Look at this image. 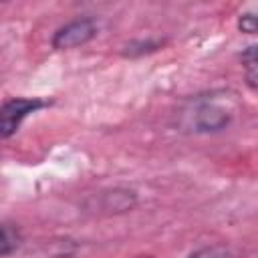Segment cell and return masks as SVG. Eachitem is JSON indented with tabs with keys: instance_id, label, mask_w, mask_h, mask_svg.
Wrapping results in <instances>:
<instances>
[{
	"instance_id": "cell-1",
	"label": "cell",
	"mask_w": 258,
	"mask_h": 258,
	"mask_svg": "<svg viewBox=\"0 0 258 258\" xmlns=\"http://www.w3.org/2000/svg\"><path fill=\"white\" fill-rule=\"evenodd\" d=\"M232 119L234 109L228 105V99L224 101L216 95H208L196 97L183 107L179 125L191 133H216L226 129Z\"/></svg>"
},
{
	"instance_id": "cell-2",
	"label": "cell",
	"mask_w": 258,
	"mask_h": 258,
	"mask_svg": "<svg viewBox=\"0 0 258 258\" xmlns=\"http://www.w3.org/2000/svg\"><path fill=\"white\" fill-rule=\"evenodd\" d=\"M48 105H50V101H44L40 97H32V99L30 97H14V99H6L2 103V109H0V137L4 141L10 139L18 131V127L22 125V121L28 115H32V113H36V111H40V109H44Z\"/></svg>"
},
{
	"instance_id": "cell-3",
	"label": "cell",
	"mask_w": 258,
	"mask_h": 258,
	"mask_svg": "<svg viewBox=\"0 0 258 258\" xmlns=\"http://www.w3.org/2000/svg\"><path fill=\"white\" fill-rule=\"evenodd\" d=\"M99 32V24L91 16L75 18L62 26H58L50 36V46L54 50H73L91 42Z\"/></svg>"
},
{
	"instance_id": "cell-4",
	"label": "cell",
	"mask_w": 258,
	"mask_h": 258,
	"mask_svg": "<svg viewBox=\"0 0 258 258\" xmlns=\"http://www.w3.org/2000/svg\"><path fill=\"white\" fill-rule=\"evenodd\" d=\"M101 210L105 214H125L137 204V194L129 187H113L101 194Z\"/></svg>"
},
{
	"instance_id": "cell-5",
	"label": "cell",
	"mask_w": 258,
	"mask_h": 258,
	"mask_svg": "<svg viewBox=\"0 0 258 258\" xmlns=\"http://www.w3.org/2000/svg\"><path fill=\"white\" fill-rule=\"evenodd\" d=\"M167 44L165 38H137V40H129L123 48H121V56L125 58H139L151 52L161 50Z\"/></svg>"
},
{
	"instance_id": "cell-6",
	"label": "cell",
	"mask_w": 258,
	"mask_h": 258,
	"mask_svg": "<svg viewBox=\"0 0 258 258\" xmlns=\"http://www.w3.org/2000/svg\"><path fill=\"white\" fill-rule=\"evenodd\" d=\"M240 64L244 71L246 85L258 91V44H250L240 52Z\"/></svg>"
},
{
	"instance_id": "cell-7",
	"label": "cell",
	"mask_w": 258,
	"mask_h": 258,
	"mask_svg": "<svg viewBox=\"0 0 258 258\" xmlns=\"http://www.w3.org/2000/svg\"><path fill=\"white\" fill-rule=\"evenodd\" d=\"M22 244V234L18 230V226L10 224V222H2L0 228V254L2 258H8L10 254H14Z\"/></svg>"
},
{
	"instance_id": "cell-8",
	"label": "cell",
	"mask_w": 258,
	"mask_h": 258,
	"mask_svg": "<svg viewBox=\"0 0 258 258\" xmlns=\"http://www.w3.org/2000/svg\"><path fill=\"white\" fill-rule=\"evenodd\" d=\"M187 258H238V254L224 244H212V246H202L194 250Z\"/></svg>"
},
{
	"instance_id": "cell-9",
	"label": "cell",
	"mask_w": 258,
	"mask_h": 258,
	"mask_svg": "<svg viewBox=\"0 0 258 258\" xmlns=\"http://www.w3.org/2000/svg\"><path fill=\"white\" fill-rule=\"evenodd\" d=\"M238 30L244 34H258V10L238 16Z\"/></svg>"
},
{
	"instance_id": "cell-10",
	"label": "cell",
	"mask_w": 258,
	"mask_h": 258,
	"mask_svg": "<svg viewBox=\"0 0 258 258\" xmlns=\"http://www.w3.org/2000/svg\"><path fill=\"white\" fill-rule=\"evenodd\" d=\"M137 258H151V256H137Z\"/></svg>"
}]
</instances>
